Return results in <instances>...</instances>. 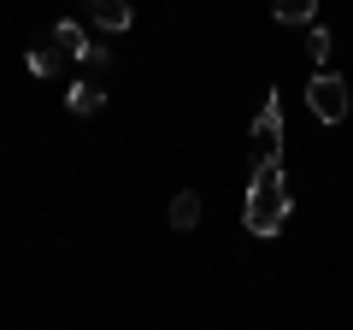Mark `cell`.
Wrapping results in <instances>:
<instances>
[{
  "instance_id": "1",
  "label": "cell",
  "mask_w": 353,
  "mask_h": 330,
  "mask_svg": "<svg viewBox=\"0 0 353 330\" xmlns=\"http://www.w3.org/2000/svg\"><path fill=\"white\" fill-rule=\"evenodd\" d=\"M289 213H294V201H289V183H283V159H265L259 171L248 177V201H241V224H248V236L271 242V236H283Z\"/></svg>"
},
{
  "instance_id": "2",
  "label": "cell",
  "mask_w": 353,
  "mask_h": 330,
  "mask_svg": "<svg viewBox=\"0 0 353 330\" xmlns=\"http://www.w3.org/2000/svg\"><path fill=\"white\" fill-rule=\"evenodd\" d=\"M306 106H312V118L318 124H341V118H347V83H341L336 71H318L312 83H306Z\"/></svg>"
},
{
  "instance_id": "3",
  "label": "cell",
  "mask_w": 353,
  "mask_h": 330,
  "mask_svg": "<svg viewBox=\"0 0 353 330\" xmlns=\"http://www.w3.org/2000/svg\"><path fill=\"white\" fill-rule=\"evenodd\" d=\"M253 153H259V165L265 159H283V101H277V89L259 101V118H253Z\"/></svg>"
},
{
  "instance_id": "4",
  "label": "cell",
  "mask_w": 353,
  "mask_h": 330,
  "mask_svg": "<svg viewBox=\"0 0 353 330\" xmlns=\"http://www.w3.org/2000/svg\"><path fill=\"white\" fill-rule=\"evenodd\" d=\"M53 36H59V53H71V59H83L88 71H106V48H94V41L83 36V24H71V18H59V24H53Z\"/></svg>"
},
{
  "instance_id": "5",
  "label": "cell",
  "mask_w": 353,
  "mask_h": 330,
  "mask_svg": "<svg viewBox=\"0 0 353 330\" xmlns=\"http://www.w3.org/2000/svg\"><path fill=\"white\" fill-rule=\"evenodd\" d=\"M65 106H71L77 118H88V113H101V106H106V89L94 83V77H77L71 89H65Z\"/></svg>"
},
{
  "instance_id": "6",
  "label": "cell",
  "mask_w": 353,
  "mask_h": 330,
  "mask_svg": "<svg viewBox=\"0 0 353 330\" xmlns=\"http://www.w3.org/2000/svg\"><path fill=\"white\" fill-rule=\"evenodd\" d=\"M94 24L101 30H130L136 12H130V0H94Z\"/></svg>"
},
{
  "instance_id": "7",
  "label": "cell",
  "mask_w": 353,
  "mask_h": 330,
  "mask_svg": "<svg viewBox=\"0 0 353 330\" xmlns=\"http://www.w3.org/2000/svg\"><path fill=\"white\" fill-rule=\"evenodd\" d=\"M194 224H201V195L183 189V195L171 201V230H194Z\"/></svg>"
},
{
  "instance_id": "8",
  "label": "cell",
  "mask_w": 353,
  "mask_h": 330,
  "mask_svg": "<svg viewBox=\"0 0 353 330\" xmlns=\"http://www.w3.org/2000/svg\"><path fill=\"white\" fill-rule=\"evenodd\" d=\"M306 59H312L318 71L330 65V30H324V24H312V30H306Z\"/></svg>"
},
{
  "instance_id": "9",
  "label": "cell",
  "mask_w": 353,
  "mask_h": 330,
  "mask_svg": "<svg viewBox=\"0 0 353 330\" xmlns=\"http://www.w3.org/2000/svg\"><path fill=\"white\" fill-rule=\"evenodd\" d=\"M312 18H318L312 0H283L277 6V24H312Z\"/></svg>"
},
{
  "instance_id": "10",
  "label": "cell",
  "mask_w": 353,
  "mask_h": 330,
  "mask_svg": "<svg viewBox=\"0 0 353 330\" xmlns=\"http://www.w3.org/2000/svg\"><path fill=\"white\" fill-rule=\"evenodd\" d=\"M30 71L36 77H59V53L53 48H30Z\"/></svg>"
}]
</instances>
